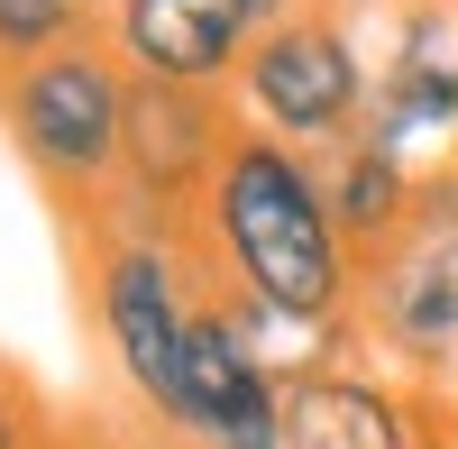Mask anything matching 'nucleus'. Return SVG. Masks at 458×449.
<instances>
[{"mask_svg":"<svg viewBox=\"0 0 458 449\" xmlns=\"http://www.w3.org/2000/svg\"><path fill=\"white\" fill-rule=\"evenodd\" d=\"M0 110H10V138L19 157L47 174V183H73V193H101L120 174V129H129V64L73 37L55 55H28L10 64L0 83Z\"/></svg>","mask_w":458,"mask_h":449,"instance_id":"f03ea898","label":"nucleus"},{"mask_svg":"<svg viewBox=\"0 0 458 449\" xmlns=\"http://www.w3.org/2000/svg\"><path fill=\"white\" fill-rule=\"evenodd\" d=\"M239 101H248V120L266 138H284V147H330V138H349L367 120V64L358 47L339 37L330 19H276V28H257V47L239 55Z\"/></svg>","mask_w":458,"mask_h":449,"instance_id":"7ed1b4c3","label":"nucleus"},{"mask_svg":"<svg viewBox=\"0 0 458 449\" xmlns=\"http://www.w3.org/2000/svg\"><path fill=\"white\" fill-rule=\"evenodd\" d=\"M73 28H83V0H0V64L73 47Z\"/></svg>","mask_w":458,"mask_h":449,"instance_id":"9b49d317","label":"nucleus"},{"mask_svg":"<svg viewBox=\"0 0 458 449\" xmlns=\"http://www.w3.org/2000/svg\"><path fill=\"white\" fill-rule=\"evenodd\" d=\"M257 0H110V55L165 83H220L257 47Z\"/></svg>","mask_w":458,"mask_h":449,"instance_id":"0eeeda50","label":"nucleus"},{"mask_svg":"<svg viewBox=\"0 0 458 449\" xmlns=\"http://www.w3.org/2000/svg\"><path fill=\"white\" fill-rule=\"evenodd\" d=\"M92 312H101V340L120 358L129 394L147 403L157 422H183V340H193V303H183V275L165 239H120L92 275Z\"/></svg>","mask_w":458,"mask_h":449,"instance_id":"20e7f679","label":"nucleus"},{"mask_svg":"<svg viewBox=\"0 0 458 449\" xmlns=\"http://www.w3.org/2000/svg\"><path fill=\"white\" fill-rule=\"evenodd\" d=\"M211 239L239 267V284L266 312H284L302 330H330L349 312V230L330 211V183L293 157L284 138H229V157L211 174Z\"/></svg>","mask_w":458,"mask_h":449,"instance_id":"f257e3e1","label":"nucleus"},{"mask_svg":"<svg viewBox=\"0 0 458 449\" xmlns=\"http://www.w3.org/2000/svg\"><path fill=\"white\" fill-rule=\"evenodd\" d=\"M330 10H358V0H330Z\"/></svg>","mask_w":458,"mask_h":449,"instance_id":"4468645a","label":"nucleus"},{"mask_svg":"<svg viewBox=\"0 0 458 449\" xmlns=\"http://www.w3.org/2000/svg\"><path fill=\"white\" fill-rule=\"evenodd\" d=\"M330 211H339V230H349V248H394L403 239V220H412V174L394 147H376V138H349L339 147V165H330Z\"/></svg>","mask_w":458,"mask_h":449,"instance_id":"9d476101","label":"nucleus"},{"mask_svg":"<svg viewBox=\"0 0 458 449\" xmlns=\"http://www.w3.org/2000/svg\"><path fill=\"white\" fill-rule=\"evenodd\" d=\"M257 19H266V28H276V19H293V10H284V0H257Z\"/></svg>","mask_w":458,"mask_h":449,"instance_id":"ddd939ff","label":"nucleus"},{"mask_svg":"<svg viewBox=\"0 0 458 449\" xmlns=\"http://www.w3.org/2000/svg\"><path fill=\"white\" fill-rule=\"evenodd\" d=\"M386 349H403L412 367H449L458 358V220H403V239L386 248V267L367 284Z\"/></svg>","mask_w":458,"mask_h":449,"instance_id":"6e6552de","label":"nucleus"},{"mask_svg":"<svg viewBox=\"0 0 458 449\" xmlns=\"http://www.w3.org/2000/svg\"><path fill=\"white\" fill-rule=\"evenodd\" d=\"M229 157L220 92L211 83H165V73H129V129H120V183H138L147 202L211 193V174Z\"/></svg>","mask_w":458,"mask_h":449,"instance_id":"423d86ee","label":"nucleus"},{"mask_svg":"<svg viewBox=\"0 0 458 449\" xmlns=\"http://www.w3.org/2000/svg\"><path fill=\"white\" fill-rule=\"evenodd\" d=\"M202 449H284V367H266L239 312L193 303L183 340V422Z\"/></svg>","mask_w":458,"mask_h":449,"instance_id":"39448f33","label":"nucleus"},{"mask_svg":"<svg viewBox=\"0 0 458 449\" xmlns=\"http://www.w3.org/2000/svg\"><path fill=\"white\" fill-rule=\"evenodd\" d=\"M0 449H28V422H19V403L0 394Z\"/></svg>","mask_w":458,"mask_h":449,"instance_id":"f8f14e48","label":"nucleus"},{"mask_svg":"<svg viewBox=\"0 0 458 449\" xmlns=\"http://www.w3.org/2000/svg\"><path fill=\"white\" fill-rule=\"evenodd\" d=\"M284 449H431V440L394 385L339 377V367H293L284 377Z\"/></svg>","mask_w":458,"mask_h":449,"instance_id":"1a4fd4ad","label":"nucleus"}]
</instances>
